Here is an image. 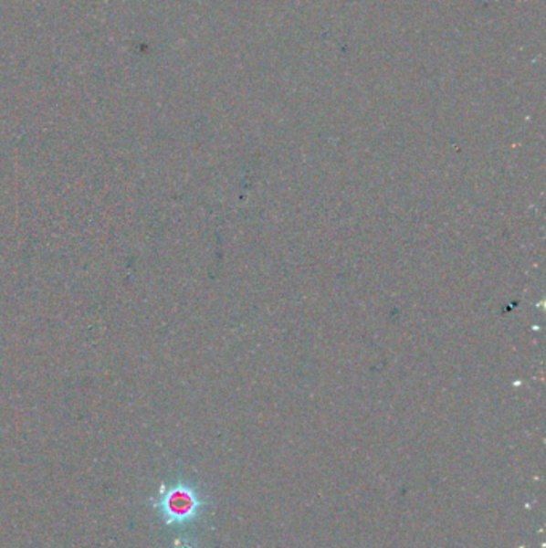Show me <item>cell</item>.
I'll return each instance as SVG.
<instances>
[{"instance_id": "1", "label": "cell", "mask_w": 546, "mask_h": 548, "mask_svg": "<svg viewBox=\"0 0 546 548\" xmlns=\"http://www.w3.org/2000/svg\"><path fill=\"white\" fill-rule=\"evenodd\" d=\"M167 526H183L195 520L204 502L191 486L176 483L163 488L159 501L154 503Z\"/></svg>"}, {"instance_id": "2", "label": "cell", "mask_w": 546, "mask_h": 548, "mask_svg": "<svg viewBox=\"0 0 546 548\" xmlns=\"http://www.w3.org/2000/svg\"><path fill=\"white\" fill-rule=\"evenodd\" d=\"M175 548H191V547H184V545H178V547Z\"/></svg>"}]
</instances>
